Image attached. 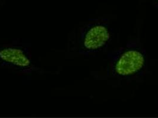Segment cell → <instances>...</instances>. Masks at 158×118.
Wrapping results in <instances>:
<instances>
[{
  "label": "cell",
  "mask_w": 158,
  "mask_h": 118,
  "mask_svg": "<svg viewBox=\"0 0 158 118\" xmlns=\"http://www.w3.org/2000/svg\"><path fill=\"white\" fill-rule=\"evenodd\" d=\"M138 32L125 46L107 54L106 69L101 79L132 82L144 76L148 68V59Z\"/></svg>",
  "instance_id": "cell-1"
},
{
  "label": "cell",
  "mask_w": 158,
  "mask_h": 118,
  "mask_svg": "<svg viewBox=\"0 0 158 118\" xmlns=\"http://www.w3.org/2000/svg\"><path fill=\"white\" fill-rule=\"evenodd\" d=\"M152 3L155 8L158 9V0H152Z\"/></svg>",
  "instance_id": "cell-4"
},
{
  "label": "cell",
  "mask_w": 158,
  "mask_h": 118,
  "mask_svg": "<svg viewBox=\"0 0 158 118\" xmlns=\"http://www.w3.org/2000/svg\"><path fill=\"white\" fill-rule=\"evenodd\" d=\"M113 36V30L107 18L90 19L79 29L76 50L81 55H96L108 48Z\"/></svg>",
  "instance_id": "cell-2"
},
{
  "label": "cell",
  "mask_w": 158,
  "mask_h": 118,
  "mask_svg": "<svg viewBox=\"0 0 158 118\" xmlns=\"http://www.w3.org/2000/svg\"><path fill=\"white\" fill-rule=\"evenodd\" d=\"M0 67L27 74L36 70L28 49L20 45L0 46Z\"/></svg>",
  "instance_id": "cell-3"
},
{
  "label": "cell",
  "mask_w": 158,
  "mask_h": 118,
  "mask_svg": "<svg viewBox=\"0 0 158 118\" xmlns=\"http://www.w3.org/2000/svg\"><path fill=\"white\" fill-rule=\"evenodd\" d=\"M6 0H0V7L1 6V5L5 2Z\"/></svg>",
  "instance_id": "cell-5"
}]
</instances>
